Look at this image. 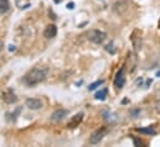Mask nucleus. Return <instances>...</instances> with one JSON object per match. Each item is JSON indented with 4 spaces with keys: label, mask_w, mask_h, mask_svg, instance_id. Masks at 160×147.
I'll return each mask as SVG.
<instances>
[{
    "label": "nucleus",
    "mask_w": 160,
    "mask_h": 147,
    "mask_svg": "<svg viewBox=\"0 0 160 147\" xmlns=\"http://www.w3.org/2000/svg\"><path fill=\"white\" fill-rule=\"evenodd\" d=\"M50 69L47 67H41L38 66L32 69H30L28 73L24 75L22 78V82L25 83V85L28 87H35L38 84H41L42 82L46 80L47 75H48Z\"/></svg>",
    "instance_id": "1"
},
{
    "label": "nucleus",
    "mask_w": 160,
    "mask_h": 147,
    "mask_svg": "<svg viewBox=\"0 0 160 147\" xmlns=\"http://www.w3.org/2000/svg\"><path fill=\"white\" fill-rule=\"evenodd\" d=\"M107 37H108L107 34L104 31H101V30H91L87 34L88 41H91L94 45H102L107 40Z\"/></svg>",
    "instance_id": "2"
},
{
    "label": "nucleus",
    "mask_w": 160,
    "mask_h": 147,
    "mask_svg": "<svg viewBox=\"0 0 160 147\" xmlns=\"http://www.w3.org/2000/svg\"><path fill=\"white\" fill-rule=\"evenodd\" d=\"M107 132H108V130L106 127H101V129L93 131L92 135H91V137H89V144L91 145H98L104 139V136L107 135Z\"/></svg>",
    "instance_id": "3"
},
{
    "label": "nucleus",
    "mask_w": 160,
    "mask_h": 147,
    "mask_svg": "<svg viewBox=\"0 0 160 147\" xmlns=\"http://www.w3.org/2000/svg\"><path fill=\"white\" fill-rule=\"evenodd\" d=\"M113 84L117 89H123V87L125 85V68H120L119 71L117 72L116 77H114V80H113Z\"/></svg>",
    "instance_id": "4"
},
{
    "label": "nucleus",
    "mask_w": 160,
    "mask_h": 147,
    "mask_svg": "<svg viewBox=\"0 0 160 147\" xmlns=\"http://www.w3.org/2000/svg\"><path fill=\"white\" fill-rule=\"evenodd\" d=\"M25 107L30 110H40L42 108V102L38 98H29L25 100Z\"/></svg>",
    "instance_id": "5"
},
{
    "label": "nucleus",
    "mask_w": 160,
    "mask_h": 147,
    "mask_svg": "<svg viewBox=\"0 0 160 147\" xmlns=\"http://www.w3.org/2000/svg\"><path fill=\"white\" fill-rule=\"evenodd\" d=\"M67 115H68V110H66V109H56V110L51 114V117H50V119H51V121H53V122H60V121L63 120Z\"/></svg>",
    "instance_id": "6"
},
{
    "label": "nucleus",
    "mask_w": 160,
    "mask_h": 147,
    "mask_svg": "<svg viewBox=\"0 0 160 147\" xmlns=\"http://www.w3.org/2000/svg\"><path fill=\"white\" fill-rule=\"evenodd\" d=\"M1 99L6 103V104H15L18 102V97L15 95V93L12 90H6L1 94Z\"/></svg>",
    "instance_id": "7"
},
{
    "label": "nucleus",
    "mask_w": 160,
    "mask_h": 147,
    "mask_svg": "<svg viewBox=\"0 0 160 147\" xmlns=\"http://www.w3.org/2000/svg\"><path fill=\"white\" fill-rule=\"evenodd\" d=\"M83 120V112H78L75 116L71 117V120L67 122V129H76L77 126H80V124Z\"/></svg>",
    "instance_id": "8"
},
{
    "label": "nucleus",
    "mask_w": 160,
    "mask_h": 147,
    "mask_svg": "<svg viewBox=\"0 0 160 147\" xmlns=\"http://www.w3.org/2000/svg\"><path fill=\"white\" fill-rule=\"evenodd\" d=\"M57 35V27H56V25H47L46 27H45V30H43V37L45 38H47V40H50V38H53V37H56Z\"/></svg>",
    "instance_id": "9"
},
{
    "label": "nucleus",
    "mask_w": 160,
    "mask_h": 147,
    "mask_svg": "<svg viewBox=\"0 0 160 147\" xmlns=\"http://www.w3.org/2000/svg\"><path fill=\"white\" fill-rule=\"evenodd\" d=\"M137 34H135V31L132 34V36H130V40H132V45H133V47H134V51L135 52H138L139 50H142V36L139 35V36H135Z\"/></svg>",
    "instance_id": "10"
},
{
    "label": "nucleus",
    "mask_w": 160,
    "mask_h": 147,
    "mask_svg": "<svg viewBox=\"0 0 160 147\" xmlns=\"http://www.w3.org/2000/svg\"><path fill=\"white\" fill-rule=\"evenodd\" d=\"M137 131L138 132H140V134H144V135H157V130L153 127V126H148V127H140V129H137Z\"/></svg>",
    "instance_id": "11"
},
{
    "label": "nucleus",
    "mask_w": 160,
    "mask_h": 147,
    "mask_svg": "<svg viewBox=\"0 0 160 147\" xmlns=\"http://www.w3.org/2000/svg\"><path fill=\"white\" fill-rule=\"evenodd\" d=\"M10 10V2L9 0H0V15L6 14Z\"/></svg>",
    "instance_id": "12"
},
{
    "label": "nucleus",
    "mask_w": 160,
    "mask_h": 147,
    "mask_svg": "<svg viewBox=\"0 0 160 147\" xmlns=\"http://www.w3.org/2000/svg\"><path fill=\"white\" fill-rule=\"evenodd\" d=\"M107 95H108V89H107V88H103V89H101L99 92L96 93L94 99H96V100H106Z\"/></svg>",
    "instance_id": "13"
},
{
    "label": "nucleus",
    "mask_w": 160,
    "mask_h": 147,
    "mask_svg": "<svg viewBox=\"0 0 160 147\" xmlns=\"http://www.w3.org/2000/svg\"><path fill=\"white\" fill-rule=\"evenodd\" d=\"M103 83H104V80H103V79H101V80H97V82H94V83L89 84V87H88V90H94V89H97L98 87H101Z\"/></svg>",
    "instance_id": "14"
},
{
    "label": "nucleus",
    "mask_w": 160,
    "mask_h": 147,
    "mask_svg": "<svg viewBox=\"0 0 160 147\" xmlns=\"http://www.w3.org/2000/svg\"><path fill=\"white\" fill-rule=\"evenodd\" d=\"M106 51H108V52H111L112 55H114V53H116V50H113V43H108V45L106 46Z\"/></svg>",
    "instance_id": "15"
},
{
    "label": "nucleus",
    "mask_w": 160,
    "mask_h": 147,
    "mask_svg": "<svg viewBox=\"0 0 160 147\" xmlns=\"http://www.w3.org/2000/svg\"><path fill=\"white\" fill-rule=\"evenodd\" d=\"M73 6H75V4H73V2H71V4H68V5H67V9L72 10V9H73Z\"/></svg>",
    "instance_id": "16"
},
{
    "label": "nucleus",
    "mask_w": 160,
    "mask_h": 147,
    "mask_svg": "<svg viewBox=\"0 0 160 147\" xmlns=\"http://www.w3.org/2000/svg\"><path fill=\"white\" fill-rule=\"evenodd\" d=\"M2 48H4V43L2 41H0V51H2Z\"/></svg>",
    "instance_id": "17"
},
{
    "label": "nucleus",
    "mask_w": 160,
    "mask_h": 147,
    "mask_svg": "<svg viewBox=\"0 0 160 147\" xmlns=\"http://www.w3.org/2000/svg\"><path fill=\"white\" fill-rule=\"evenodd\" d=\"M157 77H160V71L158 72V73H157Z\"/></svg>",
    "instance_id": "18"
},
{
    "label": "nucleus",
    "mask_w": 160,
    "mask_h": 147,
    "mask_svg": "<svg viewBox=\"0 0 160 147\" xmlns=\"http://www.w3.org/2000/svg\"><path fill=\"white\" fill-rule=\"evenodd\" d=\"M159 26H160V21H159Z\"/></svg>",
    "instance_id": "19"
}]
</instances>
